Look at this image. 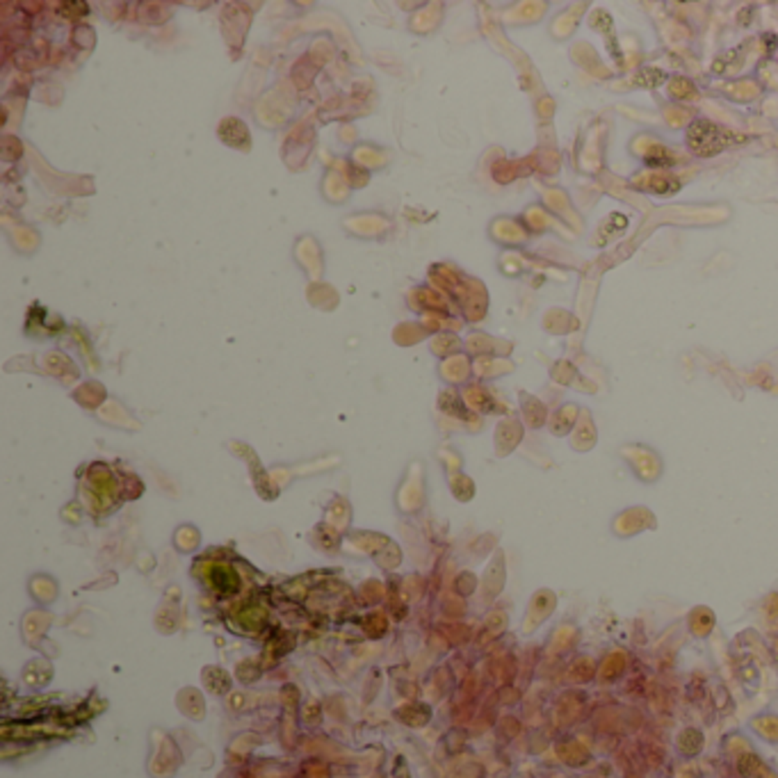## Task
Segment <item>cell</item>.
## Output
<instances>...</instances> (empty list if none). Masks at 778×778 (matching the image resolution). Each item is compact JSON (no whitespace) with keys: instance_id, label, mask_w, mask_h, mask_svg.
<instances>
[{"instance_id":"obj_1","label":"cell","mask_w":778,"mask_h":778,"mask_svg":"<svg viewBox=\"0 0 778 778\" xmlns=\"http://www.w3.org/2000/svg\"><path fill=\"white\" fill-rule=\"evenodd\" d=\"M715 626H717V617L710 608H701L699 605V608H694L687 614V628H690V633L696 640H706V637H710Z\"/></svg>"},{"instance_id":"obj_2","label":"cell","mask_w":778,"mask_h":778,"mask_svg":"<svg viewBox=\"0 0 778 778\" xmlns=\"http://www.w3.org/2000/svg\"><path fill=\"white\" fill-rule=\"evenodd\" d=\"M678 747H681L687 756H694V753L703 747V735L699 731H694V728H687V731H683L681 737H678Z\"/></svg>"},{"instance_id":"obj_3","label":"cell","mask_w":778,"mask_h":778,"mask_svg":"<svg viewBox=\"0 0 778 778\" xmlns=\"http://www.w3.org/2000/svg\"><path fill=\"white\" fill-rule=\"evenodd\" d=\"M624 669H626V653L624 651H614L610 658L605 660V665H603V678L619 676Z\"/></svg>"},{"instance_id":"obj_4","label":"cell","mask_w":778,"mask_h":778,"mask_svg":"<svg viewBox=\"0 0 778 778\" xmlns=\"http://www.w3.org/2000/svg\"><path fill=\"white\" fill-rule=\"evenodd\" d=\"M594 671H596V667H594L592 660H589V658H580L575 665L571 667V676L575 678L578 683H587L589 678L594 676Z\"/></svg>"},{"instance_id":"obj_5","label":"cell","mask_w":778,"mask_h":778,"mask_svg":"<svg viewBox=\"0 0 778 778\" xmlns=\"http://www.w3.org/2000/svg\"><path fill=\"white\" fill-rule=\"evenodd\" d=\"M765 614L769 617L772 624H778V596L776 594H772L765 601Z\"/></svg>"}]
</instances>
